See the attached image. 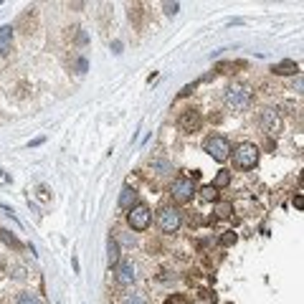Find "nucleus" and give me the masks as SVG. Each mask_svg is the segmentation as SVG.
I'll use <instances>...</instances> for the list:
<instances>
[{
    "label": "nucleus",
    "instance_id": "nucleus-1",
    "mask_svg": "<svg viewBox=\"0 0 304 304\" xmlns=\"http://www.w3.org/2000/svg\"><path fill=\"white\" fill-rule=\"evenodd\" d=\"M203 152H208L213 160H218V162H226L228 157H231V142H228L226 137H218V135H213V137H206L203 140Z\"/></svg>",
    "mask_w": 304,
    "mask_h": 304
},
{
    "label": "nucleus",
    "instance_id": "nucleus-2",
    "mask_svg": "<svg viewBox=\"0 0 304 304\" xmlns=\"http://www.w3.org/2000/svg\"><path fill=\"white\" fill-rule=\"evenodd\" d=\"M233 162H236V167H241V170H251V167L259 162V147L251 145V142L238 145V147L233 150Z\"/></svg>",
    "mask_w": 304,
    "mask_h": 304
},
{
    "label": "nucleus",
    "instance_id": "nucleus-3",
    "mask_svg": "<svg viewBox=\"0 0 304 304\" xmlns=\"http://www.w3.org/2000/svg\"><path fill=\"white\" fill-rule=\"evenodd\" d=\"M226 104L231 109H236V112L248 109V104H251V91H248L246 86H241V84L228 86L226 89Z\"/></svg>",
    "mask_w": 304,
    "mask_h": 304
},
{
    "label": "nucleus",
    "instance_id": "nucleus-4",
    "mask_svg": "<svg viewBox=\"0 0 304 304\" xmlns=\"http://www.w3.org/2000/svg\"><path fill=\"white\" fill-rule=\"evenodd\" d=\"M183 223V216H180V211L178 208H172V206H165L160 213H157V226L162 233H175L178 228Z\"/></svg>",
    "mask_w": 304,
    "mask_h": 304
},
{
    "label": "nucleus",
    "instance_id": "nucleus-5",
    "mask_svg": "<svg viewBox=\"0 0 304 304\" xmlns=\"http://www.w3.org/2000/svg\"><path fill=\"white\" fill-rule=\"evenodd\" d=\"M150 208L145 206V203H137V206H132L130 208V213H127V223H130V228L132 231H145V228L150 226Z\"/></svg>",
    "mask_w": 304,
    "mask_h": 304
},
{
    "label": "nucleus",
    "instance_id": "nucleus-6",
    "mask_svg": "<svg viewBox=\"0 0 304 304\" xmlns=\"http://www.w3.org/2000/svg\"><path fill=\"white\" fill-rule=\"evenodd\" d=\"M170 193H172V200H178V203H188V200L193 198V193H195V183H193L190 178H178V180L172 183Z\"/></svg>",
    "mask_w": 304,
    "mask_h": 304
},
{
    "label": "nucleus",
    "instance_id": "nucleus-7",
    "mask_svg": "<svg viewBox=\"0 0 304 304\" xmlns=\"http://www.w3.org/2000/svg\"><path fill=\"white\" fill-rule=\"evenodd\" d=\"M259 124H261V130L269 132V135L279 132V130H282L279 112H276V109H261V114H259Z\"/></svg>",
    "mask_w": 304,
    "mask_h": 304
},
{
    "label": "nucleus",
    "instance_id": "nucleus-8",
    "mask_svg": "<svg viewBox=\"0 0 304 304\" xmlns=\"http://www.w3.org/2000/svg\"><path fill=\"white\" fill-rule=\"evenodd\" d=\"M135 279H137V274H135L132 261H122V264H117V282H119L122 287L135 284Z\"/></svg>",
    "mask_w": 304,
    "mask_h": 304
},
{
    "label": "nucleus",
    "instance_id": "nucleus-9",
    "mask_svg": "<svg viewBox=\"0 0 304 304\" xmlns=\"http://www.w3.org/2000/svg\"><path fill=\"white\" fill-rule=\"evenodd\" d=\"M180 127H183V130H198V127H200V114L193 112V109H188V112L180 117Z\"/></svg>",
    "mask_w": 304,
    "mask_h": 304
},
{
    "label": "nucleus",
    "instance_id": "nucleus-10",
    "mask_svg": "<svg viewBox=\"0 0 304 304\" xmlns=\"http://www.w3.org/2000/svg\"><path fill=\"white\" fill-rule=\"evenodd\" d=\"M10 41H13V28H10V26H3V28H0V56H8Z\"/></svg>",
    "mask_w": 304,
    "mask_h": 304
},
{
    "label": "nucleus",
    "instance_id": "nucleus-11",
    "mask_svg": "<svg viewBox=\"0 0 304 304\" xmlns=\"http://www.w3.org/2000/svg\"><path fill=\"white\" fill-rule=\"evenodd\" d=\"M271 71L279 76H294V74H299V66H297L294 61H282V64H276Z\"/></svg>",
    "mask_w": 304,
    "mask_h": 304
},
{
    "label": "nucleus",
    "instance_id": "nucleus-12",
    "mask_svg": "<svg viewBox=\"0 0 304 304\" xmlns=\"http://www.w3.org/2000/svg\"><path fill=\"white\" fill-rule=\"evenodd\" d=\"M119 206H122L124 211H130L132 206H137V193H135L132 188H124L122 195H119Z\"/></svg>",
    "mask_w": 304,
    "mask_h": 304
},
{
    "label": "nucleus",
    "instance_id": "nucleus-13",
    "mask_svg": "<svg viewBox=\"0 0 304 304\" xmlns=\"http://www.w3.org/2000/svg\"><path fill=\"white\" fill-rule=\"evenodd\" d=\"M107 259H109V266H117L119 264V243L114 238L107 241Z\"/></svg>",
    "mask_w": 304,
    "mask_h": 304
},
{
    "label": "nucleus",
    "instance_id": "nucleus-14",
    "mask_svg": "<svg viewBox=\"0 0 304 304\" xmlns=\"http://www.w3.org/2000/svg\"><path fill=\"white\" fill-rule=\"evenodd\" d=\"M228 183H231V172H228V170H221V172L216 175V180H213L211 185H213V188L218 190V188H226Z\"/></svg>",
    "mask_w": 304,
    "mask_h": 304
},
{
    "label": "nucleus",
    "instance_id": "nucleus-15",
    "mask_svg": "<svg viewBox=\"0 0 304 304\" xmlns=\"http://www.w3.org/2000/svg\"><path fill=\"white\" fill-rule=\"evenodd\" d=\"M200 198H203V200H208V203H211V200L216 203V198H218V190H216L213 185H203V188H200Z\"/></svg>",
    "mask_w": 304,
    "mask_h": 304
},
{
    "label": "nucleus",
    "instance_id": "nucleus-16",
    "mask_svg": "<svg viewBox=\"0 0 304 304\" xmlns=\"http://www.w3.org/2000/svg\"><path fill=\"white\" fill-rule=\"evenodd\" d=\"M18 304H43V299L38 294H33V292H23L18 297Z\"/></svg>",
    "mask_w": 304,
    "mask_h": 304
},
{
    "label": "nucleus",
    "instance_id": "nucleus-17",
    "mask_svg": "<svg viewBox=\"0 0 304 304\" xmlns=\"http://www.w3.org/2000/svg\"><path fill=\"white\" fill-rule=\"evenodd\" d=\"M122 304H147V302H145V297H142V294H124Z\"/></svg>",
    "mask_w": 304,
    "mask_h": 304
},
{
    "label": "nucleus",
    "instance_id": "nucleus-18",
    "mask_svg": "<svg viewBox=\"0 0 304 304\" xmlns=\"http://www.w3.org/2000/svg\"><path fill=\"white\" fill-rule=\"evenodd\" d=\"M231 211H233V208H231V203H218V206H216V213H218L221 218L231 216Z\"/></svg>",
    "mask_w": 304,
    "mask_h": 304
},
{
    "label": "nucleus",
    "instance_id": "nucleus-19",
    "mask_svg": "<svg viewBox=\"0 0 304 304\" xmlns=\"http://www.w3.org/2000/svg\"><path fill=\"white\" fill-rule=\"evenodd\" d=\"M152 167H155V170H160V175L170 172V162H165V160H157V162H152Z\"/></svg>",
    "mask_w": 304,
    "mask_h": 304
},
{
    "label": "nucleus",
    "instance_id": "nucleus-20",
    "mask_svg": "<svg viewBox=\"0 0 304 304\" xmlns=\"http://www.w3.org/2000/svg\"><path fill=\"white\" fill-rule=\"evenodd\" d=\"M221 243H223V246H231V243H236V233H233V231H226V236L221 238Z\"/></svg>",
    "mask_w": 304,
    "mask_h": 304
},
{
    "label": "nucleus",
    "instance_id": "nucleus-21",
    "mask_svg": "<svg viewBox=\"0 0 304 304\" xmlns=\"http://www.w3.org/2000/svg\"><path fill=\"white\" fill-rule=\"evenodd\" d=\"M165 304H188V299H185V297H180V294H172V297H170Z\"/></svg>",
    "mask_w": 304,
    "mask_h": 304
},
{
    "label": "nucleus",
    "instance_id": "nucleus-22",
    "mask_svg": "<svg viewBox=\"0 0 304 304\" xmlns=\"http://www.w3.org/2000/svg\"><path fill=\"white\" fill-rule=\"evenodd\" d=\"M178 8H180L178 3H165V13H167V15H175V13H178Z\"/></svg>",
    "mask_w": 304,
    "mask_h": 304
},
{
    "label": "nucleus",
    "instance_id": "nucleus-23",
    "mask_svg": "<svg viewBox=\"0 0 304 304\" xmlns=\"http://www.w3.org/2000/svg\"><path fill=\"white\" fill-rule=\"evenodd\" d=\"M0 238H3V241H8V243H13V246H18V241H15L8 231H0Z\"/></svg>",
    "mask_w": 304,
    "mask_h": 304
},
{
    "label": "nucleus",
    "instance_id": "nucleus-24",
    "mask_svg": "<svg viewBox=\"0 0 304 304\" xmlns=\"http://www.w3.org/2000/svg\"><path fill=\"white\" fill-rule=\"evenodd\" d=\"M294 206H297L299 211H302V208H304V198H302V195H297V198H294Z\"/></svg>",
    "mask_w": 304,
    "mask_h": 304
}]
</instances>
